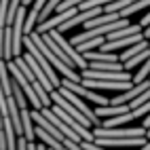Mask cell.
<instances>
[{"label":"cell","instance_id":"obj_25","mask_svg":"<svg viewBox=\"0 0 150 150\" xmlns=\"http://www.w3.org/2000/svg\"><path fill=\"white\" fill-rule=\"evenodd\" d=\"M49 150H53V148H49Z\"/></svg>","mask_w":150,"mask_h":150},{"label":"cell","instance_id":"obj_7","mask_svg":"<svg viewBox=\"0 0 150 150\" xmlns=\"http://www.w3.org/2000/svg\"><path fill=\"white\" fill-rule=\"evenodd\" d=\"M125 112H131V106H129V104H121V106H114V104L95 106V114L99 118H110V116H118V114H125Z\"/></svg>","mask_w":150,"mask_h":150},{"label":"cell","instance_id":"obj_20","mask_svg":"<svg viewBox=\"0 0 150 150\" xmlns=\"http://www.w3.org/2000/svg\"><path fill=\"white\" fill-rule=\"evenodd\" d=\"M0 150H8V142H6V133H4V127L0 129Z\"/></svg>","mask_w":150,"mask_h":150},{"label":"cell","instance_id":"obj_2","mask_svg":"<svg viewBox=\"0 0 150 150\" xmlns=\"http://www.w3.org/2000/svg\"><path fill=\"white\" fill-rule=\"evenodd\" d=\"M62 85H64V87H68V89H72L76 95H81V97L89 99V102H93V104H97V106H108V104H110V99H108V97L95 93L93 89L85 87L83 83H74V81H70V78H62Z\"/></svg>","mask_w":150,"mask_h":150},{"label":"cell","instance_id":"obj_8","mask_svg":"<svg viewBox=\"0 0 150 150\" xmlns=\"http://www.w3.org/2000/svg\"><path fill=\"white\" fill-rule=\"evenodd\" d=\"M21 125H23V135L28 137V142H32L36 137V131H34V118H32V112L28 108H21Z\"/></svg>","mask_w":150,"mask_h":150},{"label":"cell","instance_id":"obj_9","mask_svg":"<svg viewBox=\"0 0 150 150\" xmlns=\"http://www.w3.org/2000/svg\"><path fill=\"white\" fill-rule=\"evenodd\" d=\"M148 47H150V45H148V38H144L142 42H135V45H131V47H127L118 57H121V62H127V59H131L133 55H137L139 51H144V49H148Z\"/></svg>","mask_w":150,"mask_h":150},{"label":"cell","instance_id":"obj_1","mask_svg":"<svg viewBox=\"0 0 150 150\" xmlns=\"http://www.w3.org/2000/svg\"><path fill=\"white\" fill-rule=\"evenodd\" d=\"M6 66H8V72H11V76L15 78V81L19 83V87L23 89V93H25V97H28V102H30V106H32L34 110H42L45 106H42V102H40V97H38V93H36V89H34V85L28 81V76L21 72V68L17 66V62L13 59H8L6 62Z\"/></svg>","mask_w":150,"mask_h":150},{"label":"cell","instance_id":"obj_3","mask_svg":"<svg viewBox=\"0 0 150 150\" xmlns=\"http://www.w3.org/2000/svg\"><path fill=\"white\" fill-rule=\"evenodd\" d=\"M57 91L62 93V95H64L66 99H70V102H72V104H74V106H76L78 110H81V112H83V114H85V116L89 118V121H91V123L95 125V127H97V125H102V121H99V116L95 114V108L91 110V108H89V106H87V104L83 102V99H81V95H76V93L72 91V89H68V87H64V85H59V87H57Z\"/></svg>","mask_w":150,"mask_h":150},{"label":"cell","instance_id":"obj_18","mask_svg":"<svg viewBox=\"0 0 150 150\" xmlns=\"http://www.w3.org/2000/svg\"><path fill=\"white\" fill-rule=\"evenodd\" d=\"M131 112H133V116H135V118H139V116H146V114H150V102H146V104H142V106L133 108Z\"/></svg>","mask_w":150,"mask_h":150},{"label":"cell","instance_id":"obj_17","mask_svg":"<svg viewBox=\"0 0 150 150\" xmlns=\"http://www.w3.org/2000/svg\"><path fill=\"white\" fill-rule=\"evenodd\" d=\"M8 4H11V0H0V28H6V15H8Z\"/></svg>","mask_w":150,"mask_h":150},{"label":"cell","instance_id":"obj_13","mask_svg":"<svg viewBox=\"0 0 150 150\" xmlns=\"http://www.w3.org/2000/svg\"><path fill=\"white\" fill-rule=\"evenodd\" d=\"M106 42V36H95V38H89V40H85V42H81V45H76V49L81 53H85V51H93V49H99Z\"/></svg>","mask_w":150,"mask_h":150},{"label":"cell","instance_id":"obj_5","mask_svg":"<svg viewBox=\"0 0 150 150\" xmlns=\"http://www.w3.org/2000/svg\"><path fill=\"white\" fill-rule=\"evenodd\" d=\"M83 78H97V81H133V76L121 70V72H112V70H93V68H85L81 70Z\"/></svg>","mask_w":150,"mask_h":150},{"label":"cell","instance_id":"obj_11","mask_svg":"<svg viewBox=\"0 0 150 150\" xmlns=\"http://www.w3.org/2000/svg\"><path fill=\"white\" fill-rule=\"evenodd\" d=\"M148 57H150V47H148V49H144V51H139L137 55H133L131 59H127V62H123V66H125V70H127V72H131V70H133L135 66L144 64Z\"/></svg>","mask_w":150,"mask_h":150},{"label":"cell","instance_id":"obj_24","mask_svg":"<svg viewBox=\"0 0 150 150\" xmlns=\"http://www.w3.org/2000/svg\"><path fill=\"white\" fill-rule=\"evenodd\" d=\"M144 36H146V38H150V25H148V28H144Z\"/></svg>","mask_w":150,"mask_h":150},{"label":"cell","instance_id":"obj_6","mask_svg":"<svg viewBox=\"0 0 150 150\" xmlns=\"http://www.w3.org/2000/svg\"><path fill=\"white\" fill-rule=\"evenodd\" d=\"M78 13V6H74V8H68V11H62V13H57L55 17H49L47 21H42V23H38L36 25V32H40V34H45V32H51V30H55V28H59L64 21H68L72 15H76Z\"/></svg>","mask_w":150,"mask_h":150},{"label":"cell","instance_id":"obj_23","mask_svg":"<svg viewBox=\"0 0 150 150\" xmlns=\"http://www.w3.org/2000/svg\"><path fill=\"white\" fill-rule=\"evenodd\" d=\"M139 150H150V137H148V142H146L142 148H139Z\"/></svg>","mask_w":150,"mask_h":150},{"label":"cell","instance_id":"obj_12","mask_svg":"<svg viewBox=\"0 0 150 150\" xmlns=\"http://www.w3.org/2000/svg\"><path fill=\"white\" fill-rule=\"evenodd\" d=\"M133 112H125V114H118V116H110L106 121H102V127H118L123 123H131L133 121Z\"/></svg>","mask_w":150,"mask_h":150},{"label":"cell","instance_id":"obj_21","mask_svg":"<svg viewBox=\"0 0 150 150\" xmlns=\"http://www.w3.org/2000/svg\"><path fill=\"white\" fill-rule=\"evenodd\" d=\"M0 59H4V28H0Z\"/></svg>","mask_w":150,"mask_h":150},{"label":"cell","instance_id":"obj_14","mask_svg":"<svg viewBox=\"0 0 150 150\" xmlns=\"http://www.w3.org/2000/svg\"><path fill=\"white\" fill-rule=\"evenodd\" d=\"M142 8H150V0H135V2H131L129 6H125L121 11V17H131L133 13L142 11Z\"/></svg>","mask_w":150,"mask_h":150},{"label":"cell","instance_id":"obj_16","mask_svg":"<svg viewBox=\"0 0 150 150\" xmlns=\"http://www.w3.org/2000/svg\"><path fill=\"white\" fill-rule=\"evenodd\" d=\"M146 78H150V57L139 66V70L133 74V83H142V81H146Z\"/></svg>","mask_w":150,"mask_h":150},{"label":"cell","instance_id":"obj_19","mask_svg":"<svg viewBox=\"0 0 150 150\" xmlns=\"http://www.w3.org/2000/svg\"><path fill=\"white\" fill-rule=\"evenodd\" d=\"M83 148H85V150H108L106 146H99V144H95V142H83Z\"/></svg>","mask_w":150,"mask_h":150},{"label":"cell","instance_id":"obj_15","mask_svg":"<svg viewBox=\"0 0 150 150\" xmlns=\"http://www.w3.org/2000/svg\"><path fill=\"white\" fill-rule=\"evenodd\" d=\"M62 2V0H47V4H45V8L40 11V15H38V23H42V21H47L49 17H51V13H55L57 11V4ZM36 23V25H38Z\"/></svg>","mask_w":150,"mask_h":150},{"label":"cell","instance_id":"obj_4","mask_svg":"<svg viewBox=\"0 0 150 150\" xmlns=\"http://www.w3.org/2000/svg\"><path fill=\"white\" fill-rule=\"evenodd\" d=\"M93 135L95 137H137V135H148L146 127H137V129H116V127H93Z\"/></svg>","mask_w":150,"mask_h":150},{"label":"cell","instance_id":"obj_22","mask_svg":"<svg viewBox=\"0 0 150 150\" xmlns=\"http://www.w3.org/2000/svg\"><path fill=\"white\" fill-rule=\"evenodd\" d=\"M28 150H38V146H36V144H32V142H28Z\"/></svg>","mask_w":150,"mask_h":150},{"label":"cell","instance_id":"obj_10","mask_svg":"<svg viewBox=\"0 0 150 150\" xmlns=\"http://www.w3.org/2000/svg\"><path fill=\"white\" fill-rule=\"evenodd\" d=\"M89 68H93V70H112V72H121V70H125L123 62H95V59L89 62Z\"/></svg>","mask_w":150,"mask_h":150}]
</instances>
